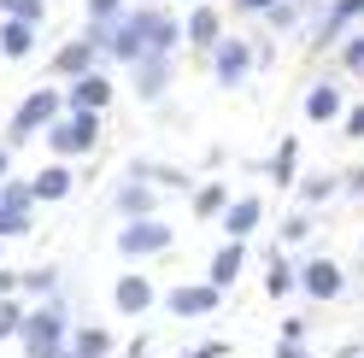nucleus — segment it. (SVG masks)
Here are the masks:
<instances>
[{
	"label": "nucleus",
	"mask_w": 364,
	"mask_h": 358,
	"mask_svg": "<svg viewBox=\"0 0 364 358\" xmlns=\"http://www.w3.org/2000/svg\"><path fill=\"white\" fill-rule=\"evenodd\" d=\"M71 329H77V323H71L65 294H59V300H41V305H30L24 329H18V347H24V358H65Z\"/></svg>",
	"instance_id": "1"
},
{
	"label": "nucleus",
	"mask_w": 364,
	"mask_h": 358,
	"mask_svg": "<svg viewBox=\"0 0 364 358\" xmlns=\"http://www.w3.org/2000/svg\"><path fill=\"white\" fill-rule=\"evenodd\" d=\"M59 112H65V88H59V82H41V88H30V94L12 106L6 147H24V141H36V136H48Z\"/></svg>",
	"instance_id": "2"
},
{
	"label": "nucleus",
	"mask_w": 364,
	"mask_h": 358,
	"mask_svg": "<svg viewBox=\"0 0 364 358\" xmlns=\"http://www.w3.org/2000/svg\"><path fill=\"white\" fill-rule=\"evenodd\" d=\"M100 136H106V124L95 118V112H59L53 129H48L41 141H48V153H53L59 165H71V159H95Z\"/></svg>",
	"instance_id": "3"
},
{
	"label": "nucleus",
	"mask_w": 364,
	"mask_h": 358,
	"mask_svg": "<svg viewBox=\"0 0 364 358\" xmlns=\"http://www.w3.org/2000/svg\"><path fill=\"white\" fill-rule=\"evenodd\" d=\"M153 30H159V6H124V18L112 24V59L141 65L153 53Z\"/></svg>",
	"instance_id": "4"
},
{
	"label": "nucleus",
	"mask_w": 364,
	"mask_h": 358,
	"mask_svg": "<svg viewBox=\"0 0 364 358\" xmlns=\"http://www.w3.org/2000/svg\"><path fill=\"white\" fill-rule=\"evenodd\" d=\"M171 241H176V229H171L165 217H141V223H118L112 247H118V259L141 264V259H159V253H171Z\"/></svg>",
	"instance_id": "5"
},
{
	"label": "nucleus",
	"mask_w": 364,
	"mask_h": 358,
	"mask_svg": "<svg viewBox=\"0 0 364 358\" xmlns=\"http://www.w3.org/2000/svg\"><path fill=\"white\" fill-rule=\"evenodd\" d=\"M106 48H95L88 36H71V41H59L53 48V59H48V77L53 82H77V77H88V71H106Z\"/></svg>",
	"instance_id": "6"
},
{
	"label": "nucleus",
	"mask_w": 364,
	"mask_h": 358,
	"mask_svg": "<svg viewBox=\"0 0 364 358\" xmlns=\"http://www.w3.org/2000/svg\"><path fill=\"white\" fill-rule=\"evenodd\" d=\"M206 65H212V82L218 88H241L247 77L259 71V65H253V41H247V36H223Z\"/></svg>",
	"instance_id": "7"
},
{
	"label": "nucleus",
	"mask_w": 364,
	"mask_h": 358,
	"mask_svg": "<svg viewBox=\"0 0 364 358\" xmlns=\"http://www.w3.org/2000/svg\"><path fill=\"white\" fill-rule=\"evenodd\" d=\"M300 294H306V300H317V305H329V300L347 294V271H341L329 253H317V259H306V264H300Z\"/></svg>",
	"instance_id": "8"
},
{
	"label": "nucleus",
	"mask_w": 364,
	"mask_h": 358,
	"mask_svg": "<svg viewBox=\"0 0 364 358\" xmlns=\"http://www.w3.org/2000/svg\"><path fill=\"white\" fill-rule=\"evenodd\" d=\"M364 18V0H329L323 6V18H317V30H311V48L317 53H329V48H341V41L353 36V24Z\"/></svg>",
	"instance_id": "9"
},
{
	"label": "nucleus",
	"mask_w": 364,
	"mask_h": 358,
	"mask_svg": "<svg viewBox=\"0 0 364 358\" xmlns=\"http://www.w3.org/2000/svg\"><path fill=\"white\" fill-rule=\"evenodd\" d=\"M171 82H176V59L147 53L141 65H129V88H135V100H141V106H159V100L171 94Z\"/></svg>",
	"instance_id": "10"
},
{
	"label": "nucleus",
	"mask_w": 364,
	"mask_h": 358,
	"mask_svg": "<svg viewBox=\"0 0 364 358\" xmlns=\"http://www.w3.org/2000/svg\"><path fill=\"white\" fill-rule=\"evenodd\" d=\"M218 41H223V12L212 6V0H194L188 18H182V48H194V53H206V59H212Z\"/></svg>",
	"instance_id": "11"
},
{
	"label": "nucleus",
	"mask_w": 364,
	"mask_h": 358,
	"mask_svg": "<svg viewBox=\"0 0 364 358\" xmlns=\"http://www.w3.org/2000/svg\"><path fill=\"white\" fill-rule=\"evenodd\" d=\"M223 305V294L212 282H176L171 294H165V311L171 318H182V323H194V318H212V311Z\"/></svg>",
	"instance_id": "12"
},
{
	"label": "nucleus",
	"mask_w": 364,
	"mask_h": 358,
	"mask_svg": "<svg viewBox=\"0 0 364 358\" xmlns=\"http://www.w3.org/2000/svg\"><path fill=\"white\" fill-rule=\"evenodd\" d=\"M112 94H118V82H112L106 71H88L77 82H65V112H95V118H106Z\"/></svg>",
	"instance_id": "13"
},
{
	"label": "nucleus",
	"mask_w": 364,
	"mask_h": 358,
	"mask_svg": "<svg viewBox=\"0 0 364 358\" xmlns=\"http://www.w3.org/2000/svg\"><path fill=\"white\" fill-rule=\"evenodd\" d=\"M112 305H118V318H147V311L159 305V288L147 271H124L118 282H112Z\"/></svg>",
	"instance_id": "14"
},
{
	"label": "nucleus",
	"mask_w": 364,
	"mask_h": 358,
	"mask_svg": "<svg viewBox=\"0 0 364 358\" xmlns=\"http://www.w3.org/2000/svg\"><path fill=\"white\" fill-rule=\"evenodd\" d=\"M124 176H135V183H147V188H159V194H194V188H200L182 165H159V159H129Z\"/></svg>",
	"instance_id": "15"
},
{
	"label": "nucleus",
	"mask_w": 364,
	"mask_h": 358,
	"mask_svg": "<svg viewBox=\"0 0 364 358\" xmlns=\"http://www.w3.org/2000/svg\"><path fill=\"white\" fill-rule=\"evenodd\" d=\"M159 188L135 183V176H118V188H112V212H118L124 223H141V217H159Z\"/></svg>",
	"instance_id": "16"
},
{
	"label": "nucleus",
	"mask_w": 364,
	"mask_h": 358,
	"mask_svg": "<svg viewBox=\"0 0 364 358\" xmlns=\"http://www.w3.org/2000/svg\"><path fill=\"white\" fill-rule=\"evenodd\" d=\"M218 223H223V241H247L264 223V194H235L230 212H223Z\"/></svg>",
	"instance_id": "17"
},
{
	"label": "nucleus",
	"mask_w": 364,
	"mask_h": 358,
	"mask_svg": "<svg viewBox=\"0 0 364 358\" xmlns=\"http://www.w3.org/2000/svg\"><path fill=\"white\" fill-rule=\"evenodd\" d=\"M241 271H247V241H223V247L212 253V264H206V276H200V282H212L218 294H230V288L241 282Z\"/></svg>",
	"instance_id": "18"
},
{
	"label": "nucleus",
	"mask_w": 364,
	"mask_h": 358,
	"mask_svg": "<svg viewBox=\"0 0 364 358\" xmlns=\"http://www.w3.org/2000/svg\"><path fill=\"white\" fill-rule=\"evenodd\" d=\"M71 188H77V170L71 165H41L36 176H30V194H36V206H59V200H71Z\"/></svg>",
	"instance_id": "19"
},
{
	"label": "nucleus",
	"mask_w": 364,
	"mask_h": 358,
	"mask_svg": "<svg viewBox=\"0 0 364 358\" xmlns=\"http://www.w3.org/2000/svg\"><path fill=\"white\" fill-rule=\"evenodd\" d=\"M306 118L311 124H341V118H347V94H341V82H311L306 88Z\"/></svg>",
	"instance_id": "20"
},
{
	"label": "nucleus",
	"mask_w": 364,
	"mask_h": 358,
	"mask_svg": "<svg viewBox=\"0 0 364 358\" xmlns=\"http://www.w3.org/2000/svg\"><path fill=\"white\" fill-rule=\"evenodd\" d=\"M264 176H270L277 188H300V136H282V141H277V153H270Z\"/></svg>",
	"instance_id": "21"
},
{
	"label": "nucleus",
	"mask_w": 364,
	"mask_h": 358,
	"mask_svg": "<svg viewBox=\"0 0 364 358\" xmlns=\"http://www.w3.org/2000/svg\"><path fill=\"white\" fill-rule=\"evenodd\" d=\"M294 288H300V264H294L282 247H270V259H264V294L270 300H288Z\"/></svg>",
	"instance_id": "22"
},
{
	"label": "nucleus",
	"mask_w": 364,
	"mask_h": 358,
	"mask_svg": "<svg viewBox=\"0 0 364 358\" xmlns=\"http://www.w3.org/2000/svg\"><path fill=\"white\" fill-rule=\"evenodd\" d=\"M65 352H71V358H112V352H118V341H112L106 323H77Z\"/></svg>",
	"instance_id": "23"
},
{
	"label": "nucleus",
	"mask_w": 364,
	"mask_h": 358,
	"mask_svg": "<svg viewBox=\"0 0 364 358\" xmlns=\"http://www.w3.org/2000/svg\"><path fill=\"white\" fill-rule=\"evenodd\" d=\"M230 200H235V194H230V183H218V176H212V183H200V188L188 194V206H194V217H200V223H218L223 212H230Z\"/></svg>",
	"instance_id": "24"
},
{
	"label": "nucleus",
	"mask_w": 364,
	"mask_h": 358,
	"mask_svg": "<svg viewBox=\"0 0 364 358\" xmlns=\"http://www.w3.org/2000/svg\"><path fill=\"white\" fill-rule=\"evenodd\" d=\"M41 48V30L18 24V18H0V59H30Z\"/></svg>",
	"instance_id": "25"
},
{
	"label": "nucleus",
	"mask_w": 364,
	"mask_h": 358,
	"mask_svg": "<svg viewBox=\"0 0 364 358\" xmlns=\"http://www.w3.org/2000/svg\"><path fill=\"white\" fill-rule=\"evenodd\" d=\"M18 294H24L30 305L59 300V264H36V271H18Z\"/></svg>",
	"instance_id": "26"
},
{
	"label": "nucleus",
	"mask_w": 364,
	"mask_h": 358,
	"mask_svg": "<svg viewBox=\"0 0 364 358\" xmlns=\"http://www.w3.org/2000/svg\"><path fill=\"white\" fill-rule=\"evenodd\" d=\"M294 194H300V212H317L323 200H335V194H341V170H317V176H300V188H294Z\"/></svg>",
	"instance_id": "27"
},
{
	"label": "nucleus",
	"mask_w": 364,
	"mask_h": 358,
	"mask_svg": "<svg viewBox=\"0 0 364 358\" xmlns=\"http://www.w3.org/2000/svg\"><path fill=\"white\" fill-rule=\"evenodd\" d=\"M311 6H317V0H277V6L264 12V30H270V36H294Z\"/></svg>",
	"instance_id": "28"
},
{
	"label": "nucleus",
	"mask_w": 364,
	"mask_h": 358,
	"mask_svg": "<svg viewBox=\"0 0 364 358\" xmlns=\"http://www.w3.org/2000/svg\"><path fill=\"white\" fill-rule=\"evenodd\" d=\"M0 18H18L30 30H48V0H0Z\"/></svg>",
	"instance_id": "29"
},
{
	"label": "nucleus",
	"mask_w": 364,
	"mask_h": 358,
	"mask_svg": "<svg viewBox=\"0 0 364 358\" xmlns=\"http://www.w3.org/2000/svg\"><path fill=\"white\" fill-rule=\"evenodd\" d=\"M0 206H6V212H18V217H36V194H30V183L6 176V183H0Z\"/></svg>",
	"instance_id": "30"
},
{
	"label": "nucleus",
	"mask_w": 364,
	"mask_h": 358,
	"mask_svg": "<svg viewBox=\"0 0 364 358\" xmlns=\"http://www.w3.org/2000/svg\"><path fill=\"white\" fill-rule=\"evenodd\" d=\"M24 318H30V300H24V294L0 300V341H18V329H24Z\"/></svg>",
	"instance_id": "31"
},
{
	"label": "nucleus",
	"mask_w": 364,
	"mask_h": 358,
	"mask_svg": "<svg viewBox=\"0 0 364 358\" xmlns=\"http://www.w3.org/2000/svg\"><path fill=\"white\" fill-rule=\"evenodd\" d=\"M311 229H317V223H311V212H300V206H294V212L282 217V229H277V247H300Z\"/></svg>",
	"instance_id": "32"
},
{
	"label": "nucleus",
	"mask_w": 364,
	"mask_h": 358,
	"mask_svg": "<svg viewBox=\"0 0 364 358\" xmlns=\"http://www.w3.org/2000/svg\"><path fill=\"white\" fill-rule=\"evenodd\" d=\"M335 53H341V71H347V77H364V30H353Z\"/></svg>",
	"instance_id": "33"
},
{
	"label": "nucleus",
	"mask_w": 364,
	"mask_h": 358,
	"mask_svg": "<svg viewBox=\"0 0 364 358\" xmlns=\"http://www.w3.org/2000/svg\"><path fill=\"white\" fill-rule=\"evenodd\" d=\"M30 229H36V217H18V212L0 206V247H6V241H18V235H30Z\"/></svg>",
	"instance_id": "34"
},
{
	"label": "nucleus",
	"mask_w": 364,
	"mask_h": 358,
	"mask_svg": "<svg viewBox=\"0 0 364 358\" xmlns=\"http://www.w3.org/2000/svg\"><path fill=\"white\" fill-rule=\"evenodd\" d=\"M129 0H88V24H118Z\"/></svg>",
	"instance_id": "35"
},
{
	"label": "nucleus",
	"mask_w": 364,
	"mask_h": 358,
	"mask_svg": "<svg viewBox=\"0 0 364 358\" xmlns=\"http://www.w3.org/2000/svg\"><path fill=\"white\" fill-rule=\"evenodd\" d=\"M341 136H347V141H364V100L347 106V118H341Z\"/></svg>",
	"instance_id": "36"
},
{
	"label": "nucleus",
	"mask_w": 364,
	"mask_h": 358,
	"mask_svg": "<svg viewBox=\"0 0 364 358\" xmlns=\"http://www.w3.org/2000/svg\"><path fill=\"white\" fill-rule=\"evenodd\" d=\"M341 194H347V200H364V165H347V170H341Z\"/></svg>",
	"instance_id": "37"
},
{
	"label": "nucleus",
	"mask_w": 364,
	"mask_h": 358,
	"mask_svg": "<svg viewBox=\"0 0 364 358\" xmlns=\"http://www.w3.org/2000/svg\"><path fill=\"white\" fill-rule=\"evenodd\" d=\"M306 329H311L306 318H288V323H282V335H277V341H282V347H306Z\"/></svg>",
	"instance_id": "38"
},
{
	"label": "nucleus",
	"mask_w": 364,
	"mask_h": 358,
	"mask_svg": "<svg viewBox=\"0 0 364 358\" xmlns=\"http://www.w3.org/2000/svg\"><path fill=\"white\" fill-rule=\"evenodd\" d=\"M270 6H277V0H230V12H235V18H264Z\"/></svg>",
	"instance_id": "39"
},
{
	"label": "nucleus",
	"mask_w": 364,
	"mask_h": 358,
	"mask_svg": "<svg viewBox=\"0 0 364 358\" xmlns=\"http://www.w3.org/2000/svg\"><path fill=\"white\" fill-rule=\"evenodd\" d=\"M223 352H230V347H223V341H200V347H188V352H182V358H223Z\"/></svg>",
	"instance_id": "40"
},
{
	"label": "nucleus",
	"mask_w": 364,
	"mask_h": 358,
	"mask_svg": "<svg viewBox=\"0 0 364 358\" xmlns=\"http://www.w3.org/2000/svg\"><path fill=\"white\" fill-rule=\"evenodd\" d=\"M18 294V271H6V264H0V300H12Z\"/></svg>",
	"instance_id": "41"
},
{
	"label": "nucleus",
	"mask_w": 364,
	"mask_h": 358,
	"mask_svg": "<svg viewBox=\"0 0 364 358\" xmlns=\"http://www.w3.org/2000/svg\"><path fill=\"white\" fill-rule=\"evenodd\" d=\"M277 358H317V352H311V347H282V341H277Z\"/></svg>",
	"instance_id": "42"
},
{
	"label": "nucleus",
	"mask_w": 364,
	"mask_h": 358,
	"mask_svg": "<svg viewBox=\"0 0 364 358\" xmlns=\"http://www.w3.org/2000/svg\"><path fill=\"white\" fill-rule=\"evenodd\" d=\"M124 358H147V335H135V341L124 347Z\"/></svg>",
	"instance_id": "43"
},
{
	"label": "nucleus",
	"mask_w": 364,
	"mask_h": 358,
	"mask_svg": "<svg viewBox=\"0 0 364 358\" xmlns=\"http://www.w3.org/2000/svg\"><path fill=\"white\" fill-rule=\"evenodd\" d=\"M6 176H12V147L0 141V183H6Z\"/></svg>",
	"instance_id": "44"
},
{
	"label": "nucleus",
	"mask_w": 364,
	"mask_h": 358,
	"mask_svg": "<svg viewBox=\"0 0 364 358\" xmlns=\"http://www.w3.org/2000/svg\"><path fill=\"white\" fill-rule=\"evenodd\" d=\"M129 6H153V0H129Z\"/></svg>",
	"instance_id": "45"
},
{
	"label": "nucleus",
	"mask_w": 364,
	"mask_h": 358,
	"mask_svg": "<svg viewBox=\"0 0 364 358\" xmlns=\"http://www.w3.org/2000/svg\"><path fill=\"white\" fill-rule=\"evenodd\" d=\"M65 358H71V352H65Z\"/></svg>",
	"instance_id": "46"
}]
</instances>
